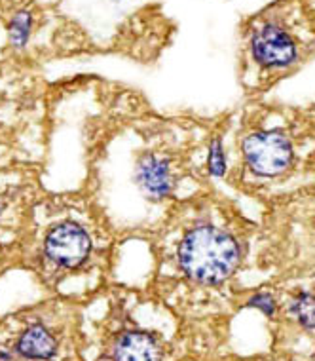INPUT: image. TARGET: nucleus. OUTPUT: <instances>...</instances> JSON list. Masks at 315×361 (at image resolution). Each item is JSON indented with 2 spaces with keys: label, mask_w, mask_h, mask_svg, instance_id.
Segmentation results:
<instances>
[{
  "label": "nucleus",
  "mask_w": 315,
  "mask_h": 361,
  "mask_svg": "<svg viewBox=\"0 0 315 361\" xmlns=\"http://www.w3.org/2000/svg\"><path fill=\"white\" fill-rule=\"evenodd\" d=\"M240 261V247L230 234L215 226H198L183 238L179 264L188 278L202 283L226 280Z\"/></svg>",
  "instance_id": "f257e3e1"
},
{
  "label": "nucleus",
  "mask_w": 315,
  "mask_h": 361,
  "mask_svg": "<svg viewBox=\"0 0 315 361\" xmlns=\"http://www.w3.org/2000/svg\"><path fill=\"white\" fill-rule=\"evenodd\" d=\"M245 162L260 177H273L289 168L292 160V147L289 139L278 131H259L243 139Z\"/></svg>",
  "instance_id": "f03ea898"
},
{
  "label": "nucleus",
  "mask_w": 315,
  "mask_h": 361,
  "mask_svg": "<svg viewBox=\"0 0 315 361\" xmlns=\"http://www.w3.org/2000/svg\"><path fill=\"white\" fill-rule=\"evenodd\" d=\"M46 255L59 267L76 268L86 261L92 250V240L84 228L75 223H61L46 236Z\"/></svg>",
  "instance_id": "7ed1b4c3"
},
{
  "label": "nucleus",
  "mask_w": 315,
  "mask_h": 361,
  "mask_svg": "<svg viewBox=\"0 0 315 361\" xmlns=\"http://www.w3.org/2000/svg\"><path fill=\"white\" fill-rule=\"evenodd\" d=\"M253 57L268 69L289 67L297 59V44L287 31L273 23H266L253 32L251 38Z\"/></svg>",
  "instance_id": "20e7f679"
},
{
  "label": "nucleus",
  "mask_w": 315,
  "mask_h": 361,
  "mask_svg": "<svg viewBox=\"0 0 315 361\" xmlns=\"http://www.w3.org/2000/svg\"><path fill=\"white\" fill-rule=\"evenodd\" d=\"M137 185L149 198L161 200L173 190V177L169 162L156 154H144L135 171Z\"/></svg>",
  "instance_id": "39448f33"
},
{
  "label": "nucleus",
  "mask_w": 315,
  "mask_h": 361,
  "mask_svg": "<svg viewBox=\"0 0 315 361\" xmlns=\"http://www.w3.org/2000/svg\"><path fill=\"white\" fill-rule=\"evenodd\" d=\"M116 361H160L158 344L149 333L131 331L116 343L114 350Z\"/></svg>",
  "instance_id": "423d86ee"
},
{
  "label": "nucleus",
  "mask_w": 315,
  "mask_h": 361,
  "mask_svg": "<svg viewBox=\"0 0 315 361\" xmlns=\"http://www.w3.org/2000/svg\"><path fill=\"white\" fill-rule=\"evenodd\" d=\"M18 352L29 360H50L57 352L56 338L42 325H32L21 335Z\"/></svg>",
  "instance_id": "0eeeda50"
},
{
  "label": "nucleus",
  "mask_w": 315,
  "mask_h": 361,
  "mask_svg": "<svg viewBox=\"0 0 315 361\" xmlns=\"http://www.w3.org/2000/svg\"><path fill=\"white\" fill-rule=\"evenodd\" d=\"M290 312L295 314V318L306 329H315V295H311V293H300L297 299L292 300Z\"/></svg>",
  "instance_id": "6e6552de"
},
{
  "label": "nucleus",
  "mask_w": 315,
  "mask_h": 361,
  "mask_svg": "<svg viewBox=\"0 0 315 361\" xmlns=\"http://www.w3.org/2000/svg\"><path fill=\"white\" fill-rule=\"evenodd\" d=\"M31 35V16L29 13H18L10 23V40L13 46H25Z\"/></svg>",
  "instance_id": "1a4fd4ad"
},
{
  "label": "nucleus",
  "mask_w": 315,
  "mask_h": 361,
  "mask_svg": "<svg viewBox=\"0 0 315 361\" xmlns=\"http://www.w3.org/2000/svg\"><path fill=\"white\" fill-rule=\"evenodd\" d=\"M209 173L213 177H223L226 173V156H224L223 143L215 139L209 149Z\"/></svg>",
  "instance_id": "9d476101"
},
{
  "label": "nucleus",
  "mask_w": 315,
  "mask_h": 361,
  "mask_svg": "<svg viewBox=\"0 0 315 361\" xmlns=\"http://www.w3.org/2000/svg\"><path fill=\"white\" fill-rule=\"evenodd\" d=\"M249 306H253V308H259L266 314V316H273V312H276V302L273 299L268 295V293H259V295H254L249 299Z\"/></svg>",
  "instance_id": "9b49d317"
},
{
  "label": "nucleus",
  "mask_w": 315,
  "mask_h": 361,
  "mask_svg": "<svg viewBox=\"0 0 315 361\" xmlns=\"http://www.w3.org/2000/svg\"><path fill=\"white\" fill-rule=\"evenodd\" d=\"M0 213H2V200H0Z\"/></svg>",
  "instance_id": "f8f14e48"
}]
</instances>
